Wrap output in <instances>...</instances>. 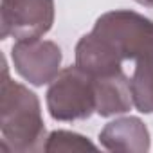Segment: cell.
I'll list each match as a JSON object with an SVG mask.
<instances>
[{"label": "cell", "instance_id": "cell-1", "mask_svg": "<svg viewBox=\"0 0 153 153\" xmlns=\"http://www.w3.org/2000/svg\"><path fill=\"white\" fill-rule=\"evenodd\" d=\"M85 70L68 68L49 90V108L56 119L88 117L96 108V94L85 78Z\"/></svg>", "mask_w": 153, "mask_h": 153}, {"label": "cell", "instance_id": "cell-2", "mask_svg": "<svg viewBox=\"0 0 153 153\" xmlns=\"http://www.w3.org/2000/svg\"><path fill=\"white\" fill-rule=\"evenodd\" d=\"M52 22V0H4L2 36L13 33L18 40H36Z\"/></svg>", "mask_w": 153, "mask_h": 153}, {"label": "cell", "instance_id": "cell-3", "mask_svg": "<svg viewBox=\"0 0 153 153\" xmlns=\"http://www.w3.org/2000/svg\"><path fill=\"white\" fill-rule=\"evenodd\" d=\"M13 59L18 72L34 85L47 83L59 65V49L52 43H38L36 40H25L13 47Z\"/></svg>", "mask_w": 153, "mask_h": 153}, {"label": "cell", "instance_id": "cell-4", "mask_svg": "<svg viewBox=\"0 0 153 153\" xmlns=\"http://www.w3.org/2000/svg\"><path fill=\"white\" fill-rule=\"evenodd\" d=\"M133 99L140 112H153V56L142 58L133 76Z\"/></svg>", "mask_w": 153, "mask_h": 153}, {"label": "cell", "instance_id": "cell-5", "mask_svg": "<svg viewBox=\"0 0 153 153\" xmlns=\"http://www.w3.org/2000/svg\"><path fill=\"white\" fill-rule=\"evenodd\" d=\"M140 4H146V6H153V0H139Z\"/></svg>", "mask_w": 153, "mask_h": 153}]
</instances>
